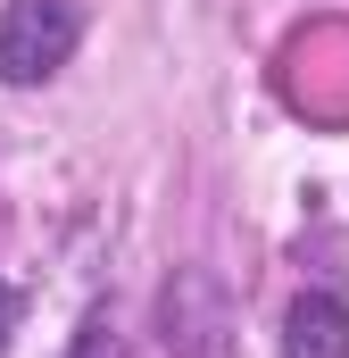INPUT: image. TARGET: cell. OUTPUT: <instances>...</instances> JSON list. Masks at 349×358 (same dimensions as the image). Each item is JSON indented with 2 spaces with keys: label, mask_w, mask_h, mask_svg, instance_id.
I'll list each match as a JSON object with an SVG mask.
<instances>
[{
  "label": "cell",
  "mask_w": 349,
  "mask_h": 358,
  "mask_svg": "<svg viewBox=\"0 0 349 358\" xmlns=\"http://www.w3.org/2000/svg\"><path fill=\"white\" fill-rule=\"evenodd\" d=\"M158 342L167 358H233V300L208 267H174L158 292Z\"/></svg>",
  "instance_id": "obj_2"
},
{
  "label": "cell",
  "mask_w": 349,
  "mask_h": 358,
  "mask_svg": "<svg viewBox=\"0 0 349 358\" xmlns=\"http://www.w3.org/2000/svg\"><path fill=\"white\" fill-rule=\"evenodd\" d=\"M84 42L75 0H8L0 8V84H50Z\"/></svg>",
  "instance_id": "obj_1"
},
{
  "label": "cell",
  "mask_w": 349,
  "mask_h": 358,
  "mask_svg": "<svg viewBox=\"0 0 349 358\" xmlns=\"http://www.w3.org/2000/svg\"><path fill=\"white\" fill-rule=\"evenodd\" d=\"M67 358H125V334H117V317H108V308H91L84 325H75V342H67Z\"/></svg>",
  "instance_id": "obj_4"
},
{
  "label": "cell",
  "mask_w": 349,
  "mask_h": 358,
  "mask_svg": "<svg viewBox=\"0 0 349 358\" xmlns=\"http://www.w3.org/2000/svg\"><path fill=\"white\" fill-rule=\"evenodd\" d=\"M283 358H349V300L341 292H299L283 308Z\"/></svg>",
  "instance_id": "obj_3"
},
{
  "label": "cell",
  "mask_w": 349,
  "mask_h": 358,
  "mask_svg": "<svg viewBox=\"0 0 349 358\" xmlns=\"http://www.w3.org/2000/svg\"><path fill=\"white\" fill-rule=\"evenodd\" d=\"M8 334H17V283H0V350H8Z\"/></svg>",
  "instance_id": "obj_5"
}]
</instances>
